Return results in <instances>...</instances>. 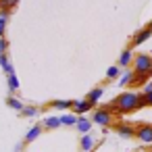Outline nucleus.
Segmentation results:
<instances>
[{"label": "nucleus", "instance_id": "1", "mask_svg": "<svg viewBox=\"0 0 152 152\" xmlns=\"http://www.w3.org/2000/svg\"><path fill=\"white\" fill-rule=\"evenodd\" d=\"M144 104H148L146 102V96H140L137 92H123V94H119L106 108L113 113H133V110H137V108H142Z\"/></svg>", "mask_w": 152, "mask_h": 152}, {"label": "nucleus", "instance_id": "2", "mask_svg": "<svg viewBox=\"0 0 152 152\" xmlns=\"http://www.w3.org/2000/svg\"><path fill=\"white\" fill-rule=\"evenodd\" d=\"M152 75V58L148 54H137L133 58V81L131 83H144Z\"/></svg>", "mask_w": 152, "mask_h": 152}, {"label": "nucleus", "instance_id": "3", "mask_svg": "<svg viewBox=\"0 0 152 152\" xmlns=\"http://www.w3.org/2000/svg\"><path fill=\"white\" fill-rule=\"evenodd\" d=\"M92 121H94L96 125H102V127H108V125L113 123V113H110L108 108H98V110L94 113V117H92Z\"/></svg>", "mask_w": 152, "mask_h": 152}, {"label": "nucleus", "instance_id": "4", "mask_svg": "<svg viewBox=\"0 0 152 152\" xmlns=\"http://www.w3.org/2000/svg\"><path fill=\"white\" fill-rule=\"evenodd\" d=\"M137 140L144 142V144H152V125H140L137 131H135Z\"/></svg>", "mask_w": 152, "mask_h": 152}, {"label": "nucleus", "instance_id": "5", "mask_svg": "<svg viewBox=\"0 0 152 152\" xmlns=\"http://www.w3.org/2000/svg\"><path fill=\"white\" fill-rule=\"evenodd\" d=\"M117 133L127 140V137H133V135H135V129H133L129 123H119V125H117Z\"/></svg>", "mask_w": 152, "mask_h": 152}, {"label": "nucleus", "instance_id": "6", "mask_svg": "<svg viewBox=\"0 0 152 152\" xmlns=\"http://www.w3.org/2000/svg\"><path fill=\"white\" fill-rule=\"evenodd\" d=\"M152 36V31L148 29V27H144V29H140L135 36H133V46H140V44H144V42H148V38Z\"/></svg>", "mask_w": 152, "mask_h": 152}, {"label": "nucleus", "instance_id": "7", "mask_svg": "<svg viewBox=\"0 0 152 152\" xmlns=\"http://www.w3.org/2000/svg\"><path fill=\"white\" fill-rule=\"evenodd\" d=\"M92 106H94V104H92L88 98H86V100H75V102H73V110L79 113V115H81V113H88Z\"/></svg>", "mask_w": 152, "mask_h": 152}, {"label": "nucleus", "instance_id": "8", "mask_svg": "<svg viewBox=\"0 0 152 152\" xmlns=\"http://www.w3.org/2000/svg\"><path fill=\"white\" fill-rule=\"evenodd\" d=\"M133 58H135V56L131 54V50H129V48H127V50H123V52H121V56H119V67H129Z\"/></svg>", "mask_w": 152, "mask_h": 152}, {"label": "nucleus", "instance_id": "9", "mask_svg": "<svg viewBox=\"0 0 152 152\" xmlns=\"http://www.w3.org/2000/svg\"><path fill=\"white\" fill-rule=\"evenodd\" d=\"M0 67H2V71H4L7 75H13V73H15V69H13V65H11L9 56H7V52L0 54Z\"/></svg>", "mask_w": 152, "mask_h": 152}, {"label": "nucleus", "instance_id": "10", "mask_svg": "<svg viewBox=\"0 0 152 152\" xmlns=\"http://www.w3.org/2000/svg\"><path fill=\"white\" fill-rule=\"evenodd\" d=\"M92 148H94V137L90 133H83V137H81V150L83 152H90Z\"/></svg>", "mask_w": 152, "mask_h": 152}, {"label": "nucleus", "instance_id": "11", "mask_svg": "<svg viewBox=\"0 0 152 152\" xmlns=\"http://www.w3.org/2000/svg\"><path fill=\"white\" fill-rule=\"evenodd\" d=\"M102 94H104V90H102V88H94V90L88 94V100H90L92 104H98V100L102 98Z\"/></svg>", "mask_w": 152, "mask_h": 152}, {"label": "nucleus", "instance_id": "12", "mask_svg": "<svg viewBox=\"0 0 152 152\" xmlns=\"http://www.w3.org/2000/svg\"><path fill=\"white\" fill-rule=\"evenodd\" d=\"M44 125H46L48 129H56V127L63 125V121H61V117H46V119H44Z\"/></svg>", "mask_w": 152, "mask_h": 152}, {"label": "nucleus", "instance_id": "13", "mask_svg": "<svg viewBox=\"0 0 152 152\" xmlns=\"http://www.w3.org/2000/svg\"><path fill=\"white\" fill-rule=\"evenodd\" d=\"M92 123H94V121H88V119H77V125H75V127H77L81 133H90Z\"/></svg>", "mask_w": 152, "mask_h": 152}, {"label": "nucleus", "instance_id": "14", "mask_svg": "<svg viewBox=\"0 0 152 152\" xmlns=\"http://www.w3.org/2000/svg\"><path fill=\"white\" fill-rule=\"evenodd\" d=\"M42 133V125H34L29 131H27V135H25V142H34L38 135Z\"/></svg>", "mask_w": 152, "mask_h": 152}, {"label": "nucleus", "instance_id": "15", "mask_svg": "<svg viewBox=\"0 0 152 152\" xmlns=\"http://www.w3.org/2000/svg\"><path fill=\"white\" fill-rule=\"evenodd\" d=\"M11 13L9 11H0V38L4 36V29H7V21H9Z\"/></svg>", "mask_w": 152, "mask_h": 152}, {"label": "nucleus", "instance_id": "16", "mask_svg": "<svg viewBox=\"0 0 152 152\" xmlns=\"http://www.w3.org/2000/svg\"><path fill=\"white\" fill-rule=\"evenodd\" d=\"M131 81H133V73H131V71H125V73H121V77H119V86H121V88L129 86Z\"/></svg>", "mask_w": 152, "mask_h": 152}, {"label": "nucleus", "instance_id": "17", "mask_svg": "<svg viewBox=\"0 0 152 152\" xmlns=\"http://www.w3.org/2000/svg\"><path fill=\"white\" fill-rule=\"evenodd\" d=\"M7 104H9V108H13V110H23L25 106L21 104V100H17L15 96H9L7 98Z\"/></svg>", "mask_w": 152, "mask_h": 152}, {"label": "nucleus", "instance_id": "18", "mask_svg": "<svg viewBox=\"0 0 152 152\" xmlns=\"http://www.w3.org/2000/svg\"><path fill=\"white\" fill-rule=\"evenodd\" d=\"M50 106H52V108H56V110H65V108H71V106H73V102H71V100H54Z\"/></svg>", "mask_w": 152, "mask_h": 152}, {"label": "nucleus", "instance_id": "19", "mask_svg": "<svg viewBox=\"0 0 152 152\" xmlns=\"http://www.w3.org/2000/svg\"><path fill=\"white\" fill-rule=\"evenodd\" d=\"M7 79H9V90L11 92H17L19 90V79H17V75L13 73V75H7Z\"/></svg>", "mask_w": 152, "mask_h": 152}, {"label": "nucleus", "instance_id": "20", "mask_svg": "<svg viewBox=\"0 0 152 152\" xmlns=\"http://www.w3.org/2000/svg\"><path fill=\"white\" fill-rule=\"evenodd\" d=\"M15 4H17V0H0V11H13L15 9Z\"/></svg>", "mask_w": 152, "mask_h": 152}, {"label": "nucleus", "instance_id": "21", "mask_svg": "<svg viewBox=\"0 0 152 152\" xmlns=\"http://www.w3.org/2000/svg\"><path fill=\"white\" fill-rule=\"evenodd\" d=\"M119 75H121V67H119V65L108 67V71H106V77H108V79H117Z\"/></svg>", "mask_w": 152, "mask_h": 152}, {"label": "nucleus", "instance_id": "22", "mask_svg": "<svg viewBox=\"0 0 152 152\" xmlns=\"http://www.w3.org/2000/svg\"><path fill=\"white\" fill-rule=\"evenodd\" d=\"M61 121H63V125H77V117L75 115H63Z\"/></svg>", "mask_w": 152, "mask_h": 152}, {"label": "nucleus", "instance_id": "23", "mask_svg": "<svg viewBox=\"0 0 152 152\" xmlns=\"http://www.w3.org/2000/svg\"><path fill=\"white\" fill-rule=\"evenodd\" d=\"M38 113H40V110H38L36 106H27V108H23V110H21V115H23V117H36Z\"/></svg>", "mask_w": 152, "mask_h": 152}, {"label": "nucleus", "instance_id": "24", "mask_svg": "<svg viewBox=\"0 0 152 152\" xmlns=\"http://www.w3.org/2000/svg\"><path fill=\"white\" fill-rule=\"evenodd\" d=\"M7 48H9V42L4 40V36L2 38H0V54H4L7 52Z\"/></svg>", "mask_w": 152, "mask_h": 152}, {"label": "nucleus", "instance_id": "25", "mask_svg": "<svg viewBox=\"0 0 152 152\" xmlns=\"http://www.w3.org/2000/svg\"><path fill=\"white\" fill-rule=\"evenodd\" d=\"M150 92H152V83H146L144 86V94H150Z\"/></svg>", "mask_w": 152, "mask_h": 152}, {"label": "nucleus", "instance_id": "26", "mask_svg": "<svg viewBox=\"0 0 152 152\" xmlns=\"http://www.w3.org/2000/svg\"><path fill=\"white\" fill-rule=\"evenodd\" d=\"M144 96H146V102L152 106V92H150V94H144Z\"/></svg>", "mask_w": 152, "mask_h": 152}, {"label": "nucleus", "instance_id": "27", "mask_svg": "<svg viewBox=\"0 0 152 152\" xmlns=\"http://www.w3.org/2000/svg\"><path fill=\"white\" fill-rule=\"evenodd\" d=\"M148 29H150V31H152V21H150V23H148Z\"/></svg>", "mask_w": 152, "mask_h": 152}, {"label": "nucleus", "instance_id": "28", "mask_svg": "<svg viewBox=\"0 0 152 152\" xmlns=\"http://www.w3.org/2000/svg\"><path fill=\"white\" fill-rule=\"evenodd\" d=\"M140 152H142V150H140Z\"/></svg>", "mask_w": 152, "mask_h": 152}]
</instances>
